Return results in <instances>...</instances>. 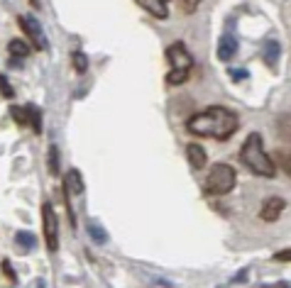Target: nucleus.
<instances>
[{"label":"nucleus","mask_w":291,"mask_h":288,"mask_svg":"<svg viewBox=\"0 0 291 288\" xmlns=\"http://www.w3.org/2000/svg\"><path fill=\"white\" fill-rule=\"evenodd\" d=\"M240 127V117H237L235 110L223 108V105H213V108H206L203 112L194 115L189 122H186V130L191 135H198V137H208V139H230V135H235V130Z\"/></svg>","instance_id":"obj_1"},{"label":"nucleus","mask_w":291,"mask_h":288,"mask_svg":"<svg viewBox=\"0 0 291 288\" xmlns=\"http://www.w3.org/2000/svg\"><path fill=\"white\" fill-rule=\"evenodd\" d=\"M240 161L247 166L252 174H257L262 179H274L277 176V164L264 151L262 135H257V132L247 135V139L242 142V147H240Z\"/></svg>","instance_id":"obj_2"},{"label":"nucleus","mask_w":291,"mask_h":288,"mask_svg":"<svg viewBox=\"0 0 291 288\" xmlns=\"http://www.w3.org/2000/svg\"><path fill=\"white\" fill-rule=\"evenodd\" d=\"M166 61H169V66H171L169 76H166V83L181 86V83L189 81V73L194 69V56L186 49L184 42H174V44L166 47Z\"/></svg>","instance_id":"obj_3"},{"label":"nucleus","mask_w":291,"mask_h":288,"mask_svg":"<svg viewBox=\"0 0 291 288\" xmlns=\"http://www.w3.org/2000/svg\"><path fill=\"white\" fill-rule=\"evenodd\" d=\"M237 183V171L230 164H213L206 176L203 191L208 195H225L235 188Z\"/></svg>","instance_id":"obj_4"},{"label":"nucleus","mask_w":291,"mask_h":288,"mask_svg":"<svg viewBox=\"0 0 291 288\" xmlns=\"http://www.w3.org/2000/svg\"><path fill=\"white\" fill-rule=\"evenodd\" d=\"M42 230H44V244L49 252L59 249V218L52 203H42Z\"/></svg>","instance_id":"obj_5"},{"label":"nucleus","mask_w":291,"mask_h":288,"mask_svg":"<svg viewBox=\"0 0 291 288\" xmlns=\"http://www.w3.org/2000/svg\"><path fill=\"white\" fill-rule=\"evenodd\" d=\"M17 25L25 32V37H29V42L34 44V49H47V37H44V29H42L37 17H32V15H17Z\"/></svg>","instance_id":"obj_6"},{"label":"nucleus","mask_w":291,"mask_h":288,"mask_svg":"<svg viewBox=\"0 0 291 288\" xmlns=\"http://www.w3.org/2000/svg\"><path fill=\"white\" fill-rule=\"evenodd\" d=\"M284 208H286V200L284 198H279V195H272V198H267L260 208V218L264 222H274V220L284 213Z\"/></svg>","instance_id":"obj_7"},{"label":"nucleus","mask_w":291,"mask_h":288,"mask_svg":"<svg viewBox=\"0 0 291 288\" xmlns=\"http://www.w3.org/2000/svg\"><path fill=\"white\" fill-rule=\"evenodd\" d=\"M61 188L69 193V195H81V193L86 191V186H83V179H81V174H79V169H69V171H66Z\"/></svg>","instance_id":"obj_8"},{"label":"nucleus","mask_w":291,"mask_h":288,"mask_svg":"<svg viewBox=\"0 0 291 288\" xmlns=\"http://www.w3.org/2000/svg\"><path fill=\"white\" fill-rule=\"evenodd\" d=\"M237 49H240V44L233 34H223L221 42H218V59L221 61H230L233 56L237 54Z\"/></svg>","instance_id":"obj_9"},{"label":"nucleus","mask_w":291,"mask_h":288,"mask_svg":"<svg viewBox=\"0 0 291 288\" xmlns=\"http://www.w3.org/2000/svg\"><path fill=\"white\" fill-rule=\"evenodd\" d=\"M186 156H189V161H191L194 169H206L208 156H206V149H203L201 144H196V142L186 144Z\"/></svg>","instance_id":"obj_10"},{"label":"nucleus","mask_w":291,"mask_h":288,"mask_svg":"<svg viewBox=\"0 0 291 288\" xmlns=\"http://www.w3.org/2000/svg\"><path fill=\"white\" fill-rule=\"evenodd\" d=\"M139 8L147 10V13H152V17H157V20H166L169 17V5L162 3V0H142Z\"/></svg>","instance_id":"obj_11"},{"label":"nucleus","mask_w":291,"mask_h":288,"mask_svg":"<svg viewBox=\"0 0 291 288\" xmlns=\"http://www.w3.org/2000/svg\"><path fill=\"white\" fill-rule=\"evenodd\" d=\"M279 52H281V47H279V42H274V39L264 42V61H267V66H277Z\"/></svg>","instance_id":"obj_12"},{"label":"nucleus","mask_w":291,"mask_h":288,"mask_svg":"<svg viewBox=\"0 0 291 288\" xmlns=\"http://www.w3.org/2000/svg\"><path fill=\"white\" fill-rule=\"evenodd\" d=\"M15 242H17L22 249H27V252H32V249L37 247V237L32 232H27V230H20V232L15 234Z\"/></svg>","instance_id":"obj_13"},{"label":"nucleus","mask_w":291,"mask_h":288,"mask_svg":"<svg viewBox=\"0 0 291 288\" xmlns=\"http://www.w3.org/2000/svg\"><path fill=\"white\" fill-rule=\"evenodd\" d=\"M88 234H91V239L96 244H105L108 242V234H105V230L100 225H96V220H88Z\"/></svg>","instance_id":"obj_14"},{"label":"nucleus","mask_w":291,"mask_h":288,"mask_svg":"<svg viewBox=\"0 0 291 288\" xmlns=\"http://www.w3.org/2000/svg\"><path fill=\"white\" fill-rule=\"evenodd\" d=\"M29 112V127L37 132V135H42V110L37 108V105H25Z\"/></svg>","instance_id":"obj_15"},{"label":"nucleus","mask_w":291,"mask_h":288,"mask_svg":"<svg viewBox=\"0 0 291 288\" xmlns=\"http://www.w3.org/2000/svg\"><path fill=\"white\" fill-rule=\"evenodd\" d=\"M10 115H13V120L20 125V127H29V112H27V108L10 105Z\"/></svg>","instance_id":"obj_16"},{"label":"nucleus","mask_w":291,"mask_h":288,"mask_svg":"<svg viewBox=\"0 0 291 288\" xmlns=\"http://www.w3.org/2000/svg\"><path fill=\"white\" fill-rule=\"evenodd\" d=\"M8 52H10L13 56H27L29 54V47H27V42H22V39H10Z\"/></svg>","instance_id":"obj_17"},{"label":"nucleus","mask_w":291,"mask_h":288,"mask_svg":"<svg viewBox=\"0 0 291 288\" xmlns=\"http://www.w3.org/2000/svg\"><path fill=\"white\" fill-rule=\"evenodd\" d=\"M47 159H49V174H52V176H59V147H56V144L49 147Z\"/></svg>","instance_id":"obj_18"},{"label":"nucleus","mask_w":291,"mask_h":288,"mask_svg":"<svg viewBox=\"0 0 291 288\" xmlns=\"http://www.w3.org/2000/svg\"><path fill=\"white\" fill-rule=\"evenodd\" d=\"M74 59H71V61H74V69L79 71V73H86V71H88V59H86V54H83V52H74Z\"/></svg>","instance_id":"obj_19"},{"label":"nucleus","mask_w":291,"mask_h":288,"mask_svg":"<svg viewBox=\"0 0 291 288\" xmlns=\"http://www.w3.org/2000/svg\"><path fill=\"white\" fill-rule=\"evenodd\" d=\"M0 93H3V98H15V88L10 86V81H8V76L5 73H0Z\"/></svg>","instance_id":"obj_20"},{"label":"nucleus","mask_w":291,"mask_h":288,"mask_svg":"<svg viewBox=\"0 0 291 288\" xmlns=\"http://www.w3.org/2000/svg\"><path fill=\"white\" fill-rule=\"evenodd\" d=\"M228 76H230L235 83H240V81H245L249 73H247V69H230V71H228Z\"/></svg>","instance_id":"obj_21"},{"label":"nucleus","mask_w":291,"mask_h":288,"mask_svg":"<svg viewBox=\"0 0 291 288\" xmlns=\"http://www.w3.org/2000/svg\"><path fill=\"white\" fill-rule=\"evenodd\" d=\"M277 159H279V164H281V169H284V174H289V171H291L289 154H286V151H277Z\"/></svg>","instance_id":"obj_22"},{"label":"nucleus","mask_w":291,"mask_h":288,"mask_svg":"<svg viewBox=\"0 0 291 288\" xmlns=\"http://www.w3.org/2000/svg\"><path fill=\"white\" fill-rule=\"evenodd\" d=\"M3 271H5V276H8L10 281H17V274L13 271V264H10L8 259H3Z\"/></svg>","instance_id":"obj_23"},{"label":"nucleus","mask_w":291,"mask_h":288,"mask_svg":"<svg viewBox=\"0 0 291 288\" xmlns=\"http://www.w3.org/2000/svg\"><path fill=\"white\" fill-rule=\"evenodd\" d=\"M179 8H181V10H184L186 15H191V13H196L198 3H196V0H189V3H179Z\"/></svg>","instance_id":"obj_24"},{"label":"nucleus","mask_w":291,"mask_h":288,"mask_svg":"<svg viewBox=\"0 0 291 288\" xmlns=\"http://www.w3.org/2000/svg\"><path fill=\"white\" fill-rule=\"evenodd\" d=\"M279 130H281V137L289 135V117H286V115H281V120H279Z\"/></svg>","instance_id":"obj_25"},{"label":"nucleus","mask_w":291,"mask_h":288,"mask_svg":"<svg viewBox=\"0 0 291 288\" xmlns=\"http://www.w3.org/2000/svg\"><path fill=\"white\" fill-rule=\"evenodd\" d=\"M274 259H277V261H289V259H291V249H284V252H279Z\"/></svg>","instance_id":"obj_26"},{"label":"nucleus","mask_w":291,"mask_h":288,"mask_svg":"<svg viewBox=\"0 0 291 288\" xmlns=\"http://www.w3.org/2000/svg\"><path fill=\"white\" fill-rule=\"evenodd\" d=\"M262 288H289L286 281H281V283H274V286H262Z\"/></svg>","instance_id":"obj_27"},{"label":"nucleus","mask_w":291,"mask_h":288,"mask_svg":"<svg viewBox=\"0 0 291 288\" xmlns=\"http://www.w3.org/2000/svg\"><path fill=\"white\" fill-rule=\"evenodd\" d=\"M32 288H44V281H34V283H32Z\"/></svg>","instance_id":"obj_28"}]
</instances>
